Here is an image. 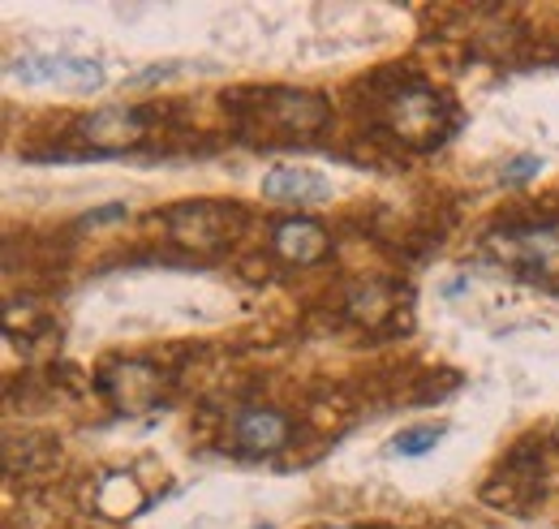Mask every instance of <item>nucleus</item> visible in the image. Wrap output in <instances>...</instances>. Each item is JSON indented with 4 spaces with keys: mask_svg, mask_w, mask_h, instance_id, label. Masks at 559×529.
Segmentation results:
<instances>
[{
    "mask_svg": "<svg viewBox=\"0 0 559 529\" xmlns=\"http://www.w3.org/2000/svg\"><path fill=\"white\" fill-rule=\"evenodd\" d=\"M379 117H383V126H388V133L396 142L418 146V151L439 146L452 133V126H456L452 99L439 95V91H430V86H418V82H405V86L388 91L379 99Z\"/></svg>",
    "mask_w": 559,
    "mask_h": 529,
    "instance_id": "f257e3e1",
    "label": "nucleus"
},
{
    "mask_svg": "<svg viewBox=\"0 0 559 529\" xmlns=\"http://www.w3.org/2000/svg\"><path fill=\"white\" fill-rule=\"evenodd\" d=\"M233 113L246 130L306 138L328 126V99L314 91H259L254 99H233Z\"/></svg>",
    "mask_w": 559,
    "mask_h": 529,
    "instance_id": "f03ea898",
    "label": "nucleus"
},
{
    "mask_svg": "<svg viewBox=\"0 0 559 529\" xmlns=\"http://www.w3.org/2000/svg\"><path fill=\"white\" fill-rule=\"evenodd\" d=\"M17 82L26 86H61V91H78V95H91L104 86V69L86 57H66V52H31V57H17L9 69Z\"/></svg>",
    "mask_w": 559,
    "mask_h": 529,
    "instance_id": "7ed1b4c3",
    "label": "nucleus"
},
{
    "mask_svg": "<svg viewBox=\"0 0 559 529\" xmlns=\"http://www.w3.org/2000/svg\"><path fill=\"white\" fill-rule=\"evenodd\" d=\"M237 207H224V202H181L168 211V228L181 246H194V250H215L233 237V224H237Z\"/></svg>",
    "mask_w": 559,
    "mask_h": 529,
    "instance_id": "20e7f679",
    "label": "nucleus"
},
{
    "mask_svg": "<svg viewBox=\"0 0 559 529\" xmlns=\"http://www.w3.org/2000/svg\"><path fill=\"white\" fill-rule=\"evenodd\" d=\"M288 435H293V422L276 409H237L228 422V439L246 457H272L288 444Z\"/></svg>",
    "mask_w": 559,
    "mask_h": 529,
    "instance_id": "39448f33",
    "label": "nucleus"
},
{
    "mask_svg": "<svg viewBox=\"0 0 559 529\" xmlns=\"http://www.w3.org/2000/svg\"><path fill=\"white\" fill-rule=\"evenodd\" d=\"M78 138L91 146V151H126V146H134L146 138V113L139 108H99V113H91L82 126H78Z\"/></svg>",
    "mask_w": 559,
    "mask_h": 529,
    "instance_id": "423d86ee",
    "label": "nucleus"
},
{
    "mask_svg": "<svg viewBox=\"0 0 559 529\" xmlns=\"http://www.w3.org/2000/svg\"><path fill=\"white\" fill-rule=\"evenodd\" d=\"M99 388L117 400L121 409L139 413V409H151L155 397H159V371L146 366V362H126V366H112L99 375Z\"/></svg>",
    "mask_w": 559,
    "mask_h": 529,
    "instance_id": "0eeeda50",
    "label": "nucleus"
},
{
    "mask_svg": "<svg viewBox=\"0 0 559 529\" xmlns=\"http://www.w3.org/2000/svg\"><path fill=\"white\" fill-rule=\"evenodd\" d=\"M499 255L508 263H516L521 271L538 275V271H556L559 267V233L556 228H521V233H508L499 242Z\"/></svg>",
    "mask_w": 559,
    "mask_h": 529,
    "instance_id": "6e6552de",
    "label": "nucleus"
},
{
    "mask_svg": "<svg viewBox=\"0 0 559 529\" xmlns=\"http://www.w3.org/2000/svg\"><path fill=\"white\" fill-rule=\"evenodd\" d=\"M332 195V181L310 173V168H272L263 177V199L272 202H293V207H310Z\"/></svg>",
    "mask_w": 559,
    "mask_h": 529,
    "instance_id": "1a4fd4ad",
    "label": "nucleus"
},
{
    "mask_svg": "<svg viewBox=\"0 0 559 529\" xmlns=\"http://www.w3.org/2000/svg\"><path fill=\"white\" fill-rule=\"evenodd\" d=\"M328 233L314 224V220H288L276 228V255L297 267H314L328 255Z\"/></svg>",
    "mask_w": 559,
    "mask_h": 529,
    "instance_id": "9d476101",
    "label": "nucleus"
},
{
    "mask_svg": "<svg viewBox=\"0 0 559 529\" xmlns=\"http://www.w3.org/2000/svg\"><path fill=\"white\" fill-rule=\"evenodd\" d=\"M91 504L104 517H134V513L146 508V491L139 486L134 473H104L95 482V491H91Z\"/></svg>",
    "mask_w": 559,
    "mask_h": 529,
    "instance_id": "9b49d317",
    "label": "nucleus"
},
{
    "mask_svg": "<svg viewBox=\"0 0 559 529\" xmlns=\"http://www.w3.org/2000/svg\"><path fill=\"white\" fill-rule=\"evenodd\" d=\"M345 306H349V319L366 324V328H379L396 310V297L388 284H357V289H349Z\"/></svg>",
    "mask_w": 559,
    "mask_h": 529,
    "instance_id": "f8f14e48",
    "label": "nucleus"
},
{
    "mask_svg": "<svg viewBox=\"0 0 559 529\" xmlns=\"http://www.w3.org/2000/svg\"><path fill=\"white\" fill-rule=\"evenodd\" d=\"M439 439H443V426H409V431H401L392 439V452L396 457H426Z\"/></svg>",
    "mask_w": 559,
    "mask_h": 529,
    "instance_id": "ddd939ff",
    "label": "nucleus"
},
{
    "mask_svg": "<svg viewBox=\"0 0 559 529\" xmlns=\"http://www.w3.org/2000/svg\"><path fill=\"white\" fill-rule=\"evenodd\" d=\"M538 173H543V160H538V155H516V160L499 173V181H503V186H525V181H534Z\"/></svg>",
    "mask_w": 559,
    "mask_h": 529,
    "instance_id": "4468645a",
    "label": "nucleus"
},
{
    "mask_svg": "<svg viewBox=\"0 0 559 529\" xmlns=\"http://www.w3.org/2000/svg\"><path fill=\"white\" fill-rule=\"evenodd\" d=\"M108 220H126V202H112V207H99V211L82 215V224H108Z\"/></svg>",
    "mask_w": 559,
    "mask_h": 529,
    "instance_id": "2eb2a0df",
    "label": "nucleus"
}]
</instances>
